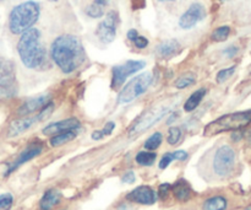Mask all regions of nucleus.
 Returning a JSON list of instances; mask_svg holds the SVG:
<instances>
[{"label": "nucleus", "mask_w": 251, "mask_h": 210, "mask_svg": "<svg viewBox=\"0 0 251 210\" xmlns=\"http://www.w3.org/2000/svg\"><path fill=\"white\" fill-rule=\"evenodd\" d=\"M42 150H43V147H42V144H38V143H34V144L28 145V147H27L26 149H25L24 151L17 156V159L10 165L9 169H7L6 171V175L11 174L12 171H15L17 167L21 166V165L25 164V162L29 161V160H32L33 157L38 156V155L42 152Z\"/></svg>", "instance_id": "13"}, {"label": "nucleus", "mask_w": 251, "mask_h": 210, "mask_svg": "<svg viewBox=\"0 0 251 210\" xmlns=\"http://www.w3.org/2000/svg\"><path fill=\"white\" fill-rule=\"evenodd\" d=\"M205 95L206 89H200V90L195 91V92L185 101V103H184V110H185L186 112H191V111H194L195 108H198V106L200 105L202 98L205 97Z\"/></svg>", "instance_id": "20"}, {"label": "nucleus", "mask_w": 251, "mask_h": 210, "mask_svg": "<svg viewBox=\"0 0 251 210\" xmlns=\"http://www.w3.org/2000/svg\"><path fill=\"white\" fill-rule=\"evenodd\" d=\"M171 188H172L171 184H168V183L161 184V186H159V188H158V196L161 197V198H166V197L168 196Z\"/></svg>", "instance_id": "32"}, {"label": "nucleus", "mask_w": 251, "mask_h": 210, "mask_svg": "<svg viewBox=\"0 0 251 210\" xmlns=\"http://www.w3.org/2000/svg\"><path fill=\"white\" fill-rule=\"evenodd\" d=\"M203 210H226L227 208V199L222 196H215L208 198L203 203Z\"/></svg>", "instance_id": "21"}, {"label": "nucleus", "mask_w": 251, "mask_h": 210, "mask_svg": "<svg viewBox=\"0 0 251 210\" xmlns=\"http://www.w3.org/2000/svg\"><path fill=\"white\" fill-rule=\"evenodd\" d=\"M118 21H119V17H118L117 12H108L105 19L98 25L97 30H96V34L100 39V42H103V43H110V42L114 41L115 36H117Z\"/></svg>", "instance_id": "10"}, {"label": "nucleus", "mask_w": 251, "mask_h": 210, "mask_svg": "<svg viewBox=\"0 0 251 210\" xmlns=\"http://www.w3.org/2000/svg\"><path fill=\"white\" fill-rule=\"evenodd\" d=\"M206 17V10L205 6L200 2H195L191 5L183 15H181L180 20H179V26L184 30L193 29L195 25L202 21Z\"/></svg>", "instance_id": "11"}, {"label": "nucleus", "mask_w": 251, "mask_h": 210, "mask_svg": "<svg viewBox=\"0 0 251 210\" xmlns=\"http://www.w3.org/2000/svg\"><path fill=\"white\" fill-rule=\"evenodd\" d=\"M49 100H50V96L49 95H42L38 96V97L29 98V100H27L26 102L19 108L17 115L25 117V116H28L31 115V113L37 112V111H41L42 108L46 107L48 103H50Z\"/></svg>", "instance_id": "14"}, {"label": "nucleus", "mask_w": 251, "mask_h": 210, "mask_svg": "<svg viewBox=\"0 0 251 210\" xmlns=\"http://www.w3.org/2000/svg\"><path fill=\"white\" fill-rule=\"evenodd\" d=\"M12 202H14V198H12L11 194H1L0 196V210H7L11 208Z\"/></svg>", "instance_id": "29"}, {"label": "nucleus", "mask_w": 251, "mask_h": 210, "mask_svg": "<svg viewBox=\"0 0 251 210\" xmlns=\"http://www.w3.org/2000/svg\"><path fill=\"white\" fill-rule=\"evenodd\" d=\"M173 193L178 201L186 202L191 198V188L185 180H179L173 186Z\"/></svg>", "instance_id": "19"}, {"label": "nucleus", "mask_w": 251, "mask_h": 210, "mask_svg": "<svg viewBox=\"0 0 251 210\" xmlns=\"http://www.w3.org/2000/svg\"><path fill=\"white\" fill-rule=\"evenodd\" d=\"M135 180H136V177H135V174L132 171L126 172V174L123 176V182H124V183L131 184V183H134Z\"/></svg>", "instance_id": "35"}, {"label": "nucleus", "mask_w": 251, "mask_h": 210, "mask_svg": "<svg viewBox=\"0 0 251 210\" xmlns=\"http://www.w3.org/2000/svg\"><path fill=\"white\" fill-rule=\"evenodd\" d=\"M181 138V130L180 128L178 127H172L171 129L168 130V137H167V142L171 145L178 144L179 140Z\"/></svg>", "instance_id": "26"}, {"label": "nucleus", "mask_w": 251, "mask_h": 210, "mask_svg": "<svg viewBox=\"0 0 251 210\" xmlns=\"http://www.w3.org/2000/svg\"><path fill=\"white\" fill-rule=\"evenodd\" d=\"M247 210H251V206H250V207H249V208H248Z\"/></svg>", "instance_id": "45"}, {"label": "nucleus", "mask_w": 251, "mask_h": 210, "mask_svg": "<svg viewBox=\"0 0 251 210\" xmlns=\"http://www.w3.org/2000/svg\"><path fill=\"white\" fill-rule=\"evenodd\" d=\"M171 110L169 105H158L142 113L129 130V137H137L162 120Z\"/></svg>", "instance_id": "6"}, {"label": "nucleus", "mask_w": 251, "mask_h": 210, "mask_svg": "<svg viewBox=\"0 0 251 210\" xmlns=\"http://www.w3.org/2000/svg\"><path fill=\"white\" fill-rule=\"evenodd\" d=\"M237 53H238V48H237V47H234V46L228 47V48H226L225 51H223V54H225L226 57H229V58L234 57Z\"/></svg>", "instance_id": "36"}, {"label": "nucleus", "mask_w": 251, "mask_h": 210, "mask_svg": "<svg viewBox=\"0 0 251 210\" xmlns=\"http://www.w3.org/2000/svg\"><path fill=\"white\" fill-rule=\"evenodd\" d=\"M221 1H227V0H221Z\"/></svg>", "instance_id": "46"}, {"label": "nucleus", "mask_w": 251, "mask_h": 210, "mask_svg": "<svg viewBox=\"0 0 251 210\" xmlns=\"http://www.w3.org/2000/svg\"><path fill=\"white\" fill-rule=\"evenodd\" d=\"M129 201L134 202V203L144 204V206H152L156 203L157 194L151 187L149 186H140L137 188L132 189L129 194L126 196Z\"/></svg>", "instance_id": "12"}, {"label": "nucleus", "mask_w": 251, "mask_h": 210, "mask_svg": "<svg viewBox=\"0 0 251 210\" xmlns=\"http://www.w3.org/2000/svg\"><path fill=\"white\" fill-rule=\"evenodd\" d=\"M161 2H166V1H176V0H158Z\"/></svg>", "instance_id": "43"}, {"label": "nucleus", "mask_w": 251, "mask_h": 210, "mask_svg": "<svg viewBox=\"0 0 251 210\" xmlns=\"http://www.w3.org/2000/svg\"><path fill=\"white\" fill-rule=\"evenodd\" d=\"M137 37H139V32H137L136 30H130V31L127 32V38H129L130 41L134 42Z\"/></svg>", "instance_id": "39"}, {"label": "nucleus", "mask_w": 251, "mask_h": 210, "mask_svg": "<svg viewBox=\"0 0 251 210\" xmlns=\"http://www.w3.org/2000/svg\"><path fill=\"white\" fill-rule=\"evenodd\" d=\"M146 1L145 0H132V7L134 9H141L145 6Z\"/></svg>", "instance_id": "38"}, {"label": "nucleus", "mask_w": 251, "mask_h": 210, "mask_svg": "<svg viewBox=\"0 0 251 210\" xmlns=\"http://www.w3.org/2000/svg\"><path fill=\"white\" fill-rule=\"evenodd\" d=\"M50 56L54 63L65 74H70L80 68L86 59L82 43L73 34H63L54 39Z\"/></svg>", "instance_id": "1"}, {"label": "nucleus", "mask_w": 251, "mask_h": 210, "mask_svg": "<svg viewBox=\"0 0 251 210\" xmlns=\"http://www.w3.org/2000/svg\"><path fill=\"white\" fill-rule=\"evenodd\" d=\"M234 71H235L234 66H232V68H228V69H223V70H221L220 73L217 74V81L218 83H223V81L228 80V79H229L230 76L234 74Z\"/></svg>", "instance_id": "30"}, {"label": "nucleus", "mask_w": 251, "mask_h": 210, "mask_svg": "<svg viewBox=\"0 0 251 210\" xmlns=\"http://www.w3.org/2000/svg\"><path fill=\"white\" fill-rule=\"evenodd\" d=\"M173 160H174L173 155L169 154V152H168V154H166L163 157H162L161 161H159V169H162V170L167 169V167L169 166V164H171Z\"/></svg>", "instance_id": "31"}, {"label": "nucleus", "mask_w": 251, "mask_h": 210, "mask_svg": "<svg viewBox=\"0 0 251 210\" xmlns=\"http://www.w3.org/2000/svg\"><path fill=\"white\" fill-rule=\"evenodd\" d=\"M240 138H242V135L240 134H233V139H240Z\"/></svg>", "instance_id": "42"}, {"label": "nucleus", "mask_w": 251, "mask_h": 210, "mask_svg": "<svg viewBox=\"0 0 251 210\" xmlns=\"http://www.w3.org/2000/svg\"><path fill=\"white\" fill-rule=\"evenodd\" d=\"M235 165V151L229 145H223L216 151L213 157V171L217 176L227 177Z\"/></svg>", "instance_id": "7"}, {"label": "nucleus", "mask_w": 251, "mask_h": 210, "mask_svg": "<svg viewBox=\"0 0 251 210\" xmlns=\"http://www.w3.org/2000/svg\"><path fill=\"white\" fill-rule=\"evenodd\" d=\"M134 43H135V46L137 47V48H140V49L146 48V47L149 46V39H147L146 37L139 36L136 39H135Z\"/></svg>", "instance_id": "33"}, {"label": "nucleus", "mask_w": 251, "mask_h": 210, "mask_svg": "<svg viewBox=\"0 0 251 210\" xmlns=\"http://www.w3.org/2000/svg\"><path fill=\"white\" fill-rule=\"evenodd\" d=\"M39 5L36 1H26L17 5L10 12L9 29L14 34H22L32 29L38 21Z\"/></svg>", "instance_id": "3"}, {"label": "nucleus", "mask_w": 251, "mask_h": 210, "mask_svg": "<svg viewBox=\"0 0 251 210\" xmlns=\"http://www.w3.org/2000/svg\"><path fill=\"white\" fill-rule=\"evenodd\" d=\"M103 137H104V133H103V130H95V132L92 133L93 140H100Z\"/></svg>", "instance_id": "40"}, {"label": "nucleus", "mask_w": 251, "mask_h": 210, "mask_svg": "<svg viewBox=\"0 0 251 210\" xmlns=\"http://www.w3.org/2000/svg\"><path fill=\"white\" fill-rule=\"evenodd\" d=\"M115 128V124L113 122H108L107 124L104 125V128H103V133H104V135H110L112 134V132L114 130Z\"/></svg>", "instance_id": "37"}, {"label": "nucleus", "mask_w": 251, "mask_h": 210, "mask_svg": "<svg viewBox=\"0 0 251 210\" xmlns=\"http://www.w3.org/2000/svg\"><path fill=\"white\" fill-rule=\"evenodd\" d=\"M95 4H97V5H100V6H102V7H104L105 5L108 4V2H109V0H95Z\"/></svg>", "instance_id": "41"}, {"label": "nucleus", "mask_w": 251, "mask_h": 210, "mask_svg": "<svg viewBox=\"0 0 251 210\" xmlns=\"http://www.w3.org/2000/svg\"><path fill=\"white\" fill-rule=\"evenodd\" d=\"M17 51L26 68H38L46 58V49L41 43V33L38 30L29 29L24 32L17 43Z\"/></svg>", "instance_id": "2"}, {"label": "nucleus", "mask_w": 251, "mask_h": 210, "mask_svg": "<svg viewBox=\"0 0 251 210\" xmlns=\"http://www.w3.org/2000/svg\"><path fill=\"white\" fill-rule=\"evenodd\" d=\"M195 83V76L191 75V74H188V75H184L181 78H179L178 80L176 81V89H185L189 88L190 85Z\"/></svg>", "instance_id": "27"}, {"label": "nucleus", "mask_w": 251, "mask_h": 210, "mask_svg": "<svg viewBox=\"0 0 251 210\" xmlns=\"http://www.w3.org/2000/svg\"><path fill=\"white\" fill-rule=\"evenodd\" d=\"M152 84V74L144 73L140 74L136 78L131 79L126 85L123 88V90L119 92L118 96V103L124 105V103H130L135 98L140 97L142 93L147 91L150 85Z\"/></svg>", "instance_id": "5"}, {"label": "nucleus", "mask_w": 251, "mask_h": 210, "mask_svg": "<svg viewBox=\"0 0 251 210\" xmlns=\"http://www.w3.org/2000/svg\"><path fill=\"white\" fill-rule=\"evenodd\" d=\"M86 12H87L88 16L93 17V19H98V17H102L103 15H104V7L92 2V4L87 7Z\"/></svg>", "instance_id": "28"}, {"label": "nucleus", "mask_w": 251, "mask_h": 210, "mask_svg": "<svg viewBox=\"0 0 251 210\" xmlns=\"http://www.w3.org/2000/svg\"><path fill=\"white\" fill-rule=\"evenodd\" d=\"M162 144V134L161 133H153L149 139L145 142V149L150 150V151H153V150L158 149L159 145Z\"/></svg>", "instance_id": "24"}, {"label": "nucleus", "mask_w": 251, "mask_h": 210, "mask_svg": "<svg viewBox=\"0 0 251 210\" xmlns=\"http://www.w3.org/2000/svg\"><path fill=\"white\" fill-rule=\"evenodd\" d=\"M80 127V120L76 118H68V120H59V122L50 123L43 129L44 135H55L59 133L68 132V130H75Z\"/></svg>", "instance_id": "15"}, {"label": "nucleus", "mask_w": 251, "mask_h": 210, "mask_svg": "<svg viewBox=\"0 0 251 210\" xmlns=\"http://www.w3.org/2000/svg\"><path fill=\"white\" fill-rule=\"evenodd\" d=\"M250 138H251V132H250Z\"/></svg>", "instance_id": "47"}, {"label": "nucleus", "mask_w": 251, "mask_h": 210, "mask_svg": "<svg viewBox=\"0 0 251 210\" xmlns=\"http://www.w3.org/2000/svg\"><path fill=\"white\" fill-rule=\"evenodd\" d=\"M59 202H60V193L58 189L51 188L47 191L42 197L41 202H39V208L41 210H51Z\"/></svg>", "instance_id": "17"}, {"label": "nucleus", "mask_w": 251, "mask_h": 210, "mask_svg": "<svg viewBox=\"0 0 251 210\" xmlns=\"http://www.w3.org/2000/svg\"><path fill=\"white\" fill-rule=\"evenodd\" d=\"M48 1H58V0H48Z\"/></svg>", "instance_id": "44"}, {"label": "nucleus", "mask_w": 251, "mask_h": 210, "mask_svg": "<svg viewBox=\"0 0 251 210\" xmlns=\"http://www.w3.org/2000/svg\"><path fill=\"white\" fill-rule=\"evenodd\" d=\"M75 137H76V133L74 132V130H68V132L59 133V134H55L54 137H51L50 145L54 148L60 147V145L65 144V143L71 142Z\"/></svg>", "instance_id": "22"}, {"label": "nucleus", "mask_w": 251, "mask_h": 210, "mask_svg": "<svg viewBox=\"0 0 251 210\" xmlns=\"http://www.w3.org/2000/svg\"><path fill=\"white\" fill-rule=\"evenodd\" d=\"M230 33V29L228 26H221L216 29L212 33V39L215 42H223L228 38Z\"/></svg>", "instance_id": "25"}, {"label": "nucleus", "mask_w": 251, "mask_h": 210, "mask_svg": "<svg viewBox=\"0 0 251 210\" xmlns=\"http://www.w3.org/2000/svg\"><path fill=\"white\" fill-rule=\"evenodd\" d=\"M16 90L14 61L0 57V95L11 96L16 92Z\"/></svg>", "instance_id": "8"}, {"label": "nucleus", "mask_w": 251, "mask_h": 210, "mask_svg": "<svg viewBox=\"0 0 251 210\" xmlns=\"http://www.w3.org/2000/svg\"><path fill=\"white\" fill-rule=\"evenodd\" d=\"M145 66H146V61L142 60H127L126 63L114 66L113 68L112 88L114 90H118L130 75L140 71Z\"/></svg>", "instance_id": "9"}, {"label": "nucleus", "mask_w": 251, "mask_h": 210, "mask_svg": "<svg viewBox=\"0 0 251 210\" xmlns=\"http://www.w3.org/2000/svg\"><path fill=\"white\" fill-rule=\"evenodd\" d=\"M251 123V110L242 111V112L229 113L207 124L203 130L205 137H213L220 133L229 132V130H239L247 127Z\"/></svg>", "instance_id": "4"}, {"label": "nucleus", "mask_w": 251, "mask_h": 210, "mask_svg": "<svg viewBox=\"0 0 251 210\" xmlns=\"http://www.w3.org/2000/svg\"><path fill=\"white\" fill-rule=\"evenodd\" d=\"M37 122H42L38 115L34 116V117H25V118H21V120H14V122L10 124L7 135H9L10 138L17 137V135L22 134V133H25L26 130H28L29 128Z\"/></svg>", "instance_id": "16"}, {"label": "nucleus", "mask_w": 251, "mask_h": 210, "mask_svg": "<svg viewBox=\"0 0 251 210\" xmlns=\"http://www.w3.org/2000/svg\"><path fill=\"white\" fill-rule=\"evenodd\" d=\"M179 49H180L179 42L174 41V39H169V41L162 42L161 44H158L156 48V52L161 58H169V57L178 53Z\"/></svg>", "instance_id": "18"}, {"label": "nucleus", "mask_w": 251, "mask_h": 210, "mask_svg": "<svg viewBox=\"0 0 251 210\" xmlns=\"http://www.w3.org/2000/svg\"><path fill=\"white\" fill-rule=\"evenodd\" d=\"M174 160H178V161H185L188 159V152L184 151V150H176V151L172 152Z\"/></svg>", "instance_id": "34"}, {"label": "nucleus", "mask_w": 251, "mask_h": 210, "mask_svg": "<svg viewBox=\"0 0 251 210\" xmlns=\"http://www.w3.org/2000/svg\"><path fill=\"white\" fill-rule=\"evenodd\" d=\"M156 152L152 151H141L136 155V162L141 166H151L156 160Z\"/></svg>", "instance_id": "23"}]
</instances>
